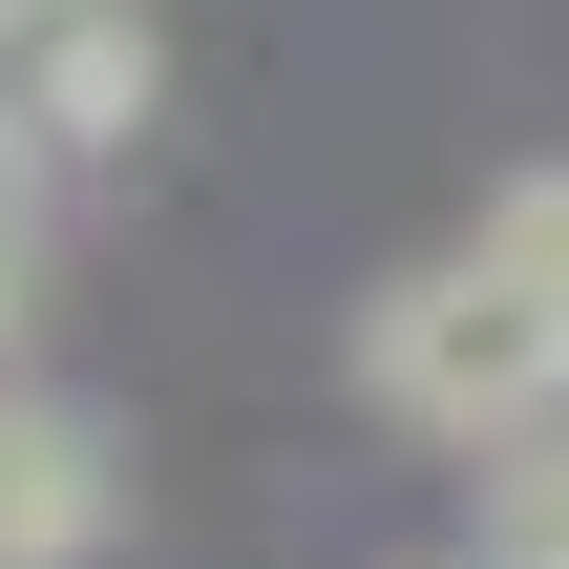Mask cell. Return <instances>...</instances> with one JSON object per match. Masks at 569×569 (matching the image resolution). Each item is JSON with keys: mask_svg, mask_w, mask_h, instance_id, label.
Wrapping results in <instances>:
<instances>
[{"mask_svg": "<svg viewBox=\"0 0 569 569\" xmlns=\"http://www.w3.org/2000/svg\"><path fill=\"white\" fill-rule=\"evenodd\" d=\"M359 380H380L401 422H443V443H486L507 401H549V380H569V169H528L443 274H401V296H380Z\"/></svg>", "mask_w": 569, "mask_h": 569, "instance_id": "cell-1", "label": "cell"}, {"mask_svg": "<svg viewBox=\"0 0 569 569\" xmlns=\"http://www.w3.org/2000/svg\"><path fill=\"white\" fill-rule=\"evenodd\" d=\"M0 296H21V169H0Z\"/></svg>", "mask_w": 569, "mask_h": 569, "instance_id": "cell-3", "label": "cell"}, {"mask_svg": "<svg viewBox=\"0 0 569 569\" xmlns=\"http://www.w3.org/2000/svg\"><path fill=\"white\" fill-rule=\"evenodd\" d=\"M106 528V465H84V422L63 401H0V569H63Z\"/></svg>", "mask_w": 569, "mask_h": 569, "instance_id": "cell-2", "label": "cell"}]
</instances>
